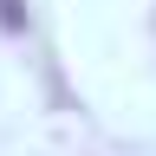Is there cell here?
Instances as JSON below:
<instances>
[{"instance_id":"6da1fadb","label":"cell","mask_w":156,"mask_h":156,"mask_svg":"<svg viewBox=\"0 0 156 156\" xmlns=\"http://www.w3.org/2000/svg\"><path fill=\"white\" fill-rule=\"evenodd\" d=\"M0 20H7V26H20V0H0Z\"/></svg>"}]
</instances>
